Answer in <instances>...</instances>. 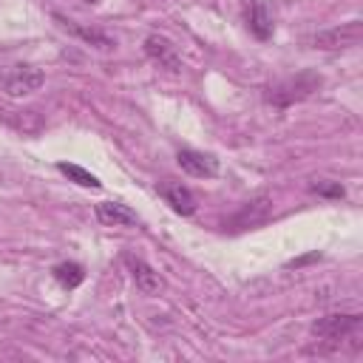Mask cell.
Instances as JSON below:
<instances>
[{
    "mask_svg": "<svg viewBox=\"0 0 363 363\" xmlns=\"http://www.w3.org/2000/svg\"><path fill=\"white\" fill-rule=\"evenodd\" d=\"M360 329H363L360 315H323L312 323L309 335L315 337L318 352H335V349H340V343L354 337Z\"/></svg>",
    "mask_w": 363,
    "mask_h": 363,
    "instance_id": "obj_1",
    "label": "cell"
},
{
    "mask_svg": "<svg viewBox=\"0 0 363 363\" xmlns=\"http://www.w3.org/2000/svg\"><path fill=\"white\" fill-rule=\"evenodd\" d=\"M320 85H323V77L318 71H301L295 77H286V79L269 85L264 91V99L269 105H275V108H289L292 102H301V99L312 96Z\"/></svg>",
    "mask_w": 363,
    "mask_h": 363,
    "instance_id": "obj_2",
    "label": "cell"
},
{
    "mask_svg": "<svg viewBox=\"0 0 363 363\" xmlns=\"http://www.w3.org/2000/svg\"><path fill=\"white\" fill-rule=\"evenodd\" d=\"M43 82H45V74L37 65H28V62L0 65V88L9 96H28V94L40 91Z\"/></svg>",
    "mask_w": 363,
    "mask_h": 363,
    "instance_id": "obj_3",
    "label": "cell"
},
{
    "mask_svg": "<svg viewBox=\"0 0 363 363\" xmlns=\"http://www.w3.org/2000/svg\"><path fill=\"white\" fill-rule=\"evenodd\" d=\"M363 40V23L360 20H349V23H340L335 28H326V31H318L309 37V45L312 48H320V51H340V48H354L360 45Z\"/></svg>",
    "mask_w": 363,
    "mask_h": 363,
    "instance_id": "obj_4",
    "label": "cell"
},
{
    "mask_svg": "<svg viewBox=\"0 0 363 363\" xmlns=\"http://www.w3.org/2000/svg\"><path fill=\"white\" fill-rule=\"evenodd\" d=\"M176 162L184 173L196 176V179H213L218 173V159L213 153H204V150H193V147H182L176 153Z\"/></svg>",
    "mask_w": 363,
    "mask_h": 363,
    "instance_id": "obj_5",
    "label": "cell"
},
{
    "mask_svg": "<svg viewBox=\"0 0 363 363\" xmlns=\"http://www.w3.org/2000/svg\"><path fill=\"white\" fill-rule=\"evenodd\" d=\"M159 196L164 199V204H170L173 213L179 216H193L196 213V196L190 193V187H184L182 182H173V179H162L156 184Z\"/></svg>",
    "mask_w": 363,
    "mask_h": 363,
    "instance_id": "obj_6",
    "label": "cell"
},
{
    "mask_svg": "<svg viewBox=\"0 0 363 363\" xmlns=\"http://www.w3.org/2000/svg\"><path fill=\"white\" fill-rule=\"evenodd\" d=\"M145 54H147L159 68H164V71H173V74L182 71V57H179L176 45H173L167 37H162V34H150V37L145 40Z\"/></svg>",
    "mask_w": 363,
    "mask_h": 363,
    "instance_id": "obj_7",
    "label": "cell"
},
{
    "mask_svg": "<svg viewBox=\"0 0 363 363\" xmlns=\"http://www.w3.org/2000/svg\"><path fill=\"white\" fill-rule=\"evenodd\" d=\"M269 213H272V201H269V196L261 193V196H255V199H250V201L241 204V210L230 218V227H235V230L258 227V224H264L269 218Z\"/></svg>",
    "mask_w": 363,
    "mask_h": 363,
    "instance_id": "obj_8",
    "label": "cell"
},
{
    "mask_svg": "<svg viewBox=\"0 0 363 363\" xmlns=\"http://www.w3.org/2000/svg\"><path fill=\"white\" fill-rule=\"evenodd\" d=\"M125 264H128V269H130V278H133L136 289H142L145 295H159V292L164 289L162 275H159L147 261H142V258H136V255H125Z\"/></svg>",
    "mask_w": 363,
    "mask_h": 363,
    "instance_id": "obj_9",
    "label": "cell"
},
{
    "mask_svg": "<svg viewBox=\"0 0 363 363\" xmlns=\"http://www.w3.org/2000/svg\"><path fill=\"white\" fill-rule=\"evenodd\" d=\"M244 20H247V28L252 31V37H258V40H269L272 31H275L272 11H269V6L264 0H247Z\"/></svg>",
    "mask_w": 363,
    "mask_h": 363,
    "instance_id": "obj_10",
    "label": "cell"
},
{
    "mask_svg": "<svg viewBox=\"0 0 363 363\" xmlns=\"http://www.w3.org/2000/svg\"><path fill=\"white\" fill-rule=\"evenodd\" d=\"M94 213H96L99 224H105V227H136L139 224L136 210H130L128 204H119V201H99Z\"/></svg>",
    "mask_w": 363,
    "mask_h": 363,
    "instance_id": "obj_11",
    "label": "cell"
},
{
    "mask_svg": "<svg viewBox=\"0 0 363 363\" xmlns=\"http://www.w3.org/2000/svg\"><path fill=\"white\" fill-rule=\"evenodd\" d=\"M54 20L68 31V34H74V37H79V40H85L88 45H94V48H102V51H111L116 43L105 34V31H99V28H88V26H79V23H74V20H68V17H62V14H54Z\"/></svg>",
    "mask_w": 363,
    "mask_h": 363,
    "instance_id": "obj_12",
    "label": "cell"
},
{
    "mask_svg": "<svg viewBox=\"0 0 363 363\" xmlns=\"http://www.w3.org/2000/svg\"><path fill=\"white\" fill-rule=\"evenodd\" d=\"M51 272H54L57 284L65 286V289H74V286H79V284L85 281V269H82V264H77V261H62V264H57Z\"/></svg>",
    "mask_w": 363,
    "mask_h": 363,
    "instance_id": "obj_13",
    "label": "cell"
},
{
    "mask_svg": "<svg viewBox=\"0 0 363 363\" xmlns=\"http://www.w3.org/2000/svg\"><path fill=\"white\" fill-rule=\"evenodd\" d=\"M57 170L62 173V176H68L74 184H79V187H91V190H99L102 187V182L91 173V170H85V167H79V164H71V162H60L57 164Z\"/></svg>",
    "mask_w": 363,
    "mask_h": 363,
    "instance_id": "obj_14",
    "label": "cell"
},
{
    "mask_svg": "<svg viewBox=\"0 0 363 363\" xmlns=\"http://www.w3.org/2000/svg\"><path fill=\"white\" fill-rule=\"evenodd\" d=\"M309 190L318 193V196H326V199H343V196H346L343 184H340V182H329V179H323V182H312Z\"/></svg>",
    "mask_w": 363,
    "mask_h": 363,
    "instance_id": "obj_15",
    "label": "cell"
},
{
    "mask_svg": "<svg viewBox=\"0 0 363 363\" xmlns=\"http://www.w3.org/2000/svg\"><path fill=\"white\" fill-rule=\"evenodd\" d=\"M309 261H320V252H309V255H301V258L289 261L286 267H303V264H309Z\"/></svg>",
    "mask_w": 363,
    "mask_h": 363,
    "instance_id": "obj_16",
    "label": "cell"
}]
</instances>
